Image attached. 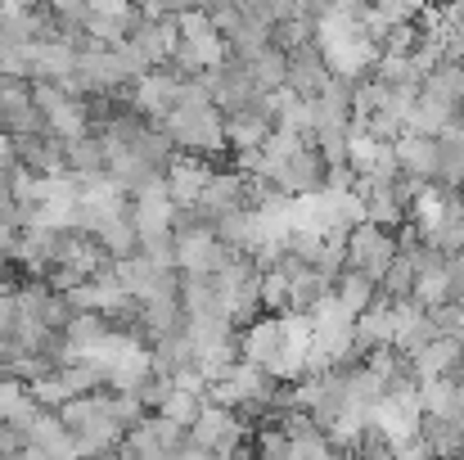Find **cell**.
<instances>
[{"instance_id": "1", "label": "cell", "mask_w": 464, "mask_h": 460, "mask_svg": "<svg viewBox=\"0 0 464 460\" xmlns=\"http://www.w3.org/2000/svg\"><path fill=\"white\" fill-rule=\"evenodd\" d=\"M329 77H334V68H329L320 41H303V45H294V50L285 54V86H289V95L315 100V95L329 86Z\"/></svg>"}, {"instance_id": "2", "label": "cell", "mask_w": 464, "mask_h": 460, "mask_svg": "<svg viewBox=\"0 0 464 460\" xmlns=\"http://www.w3.org/2000/svg\"><path fill=\"white\" fill-rule=\"evenodd\" d=\"M392 153H397V167L406 176H415L420 185H429L438 176V136H424V132H397L392 136Z\"/></svg>"}, {"instance_id": "3", "label": "cell", "mask_w": 464, "mask_h": 460, "mask_svg": "<svg viewBox=\"0 0 464 460\" xmlns=\"http://www.w3.org/2000/svg\"><path fill=\"white\" fill-rule=\"evenodd\" d=\"M374 289H379V285H374L361 267H343V271L334 276V299L347 307L352 316H361L365 307L374 303Z\"/></svg>"}, {"instance_id": "4", "label": "cell", "mask_w": 464, "mask_h": 460, "mask_svg": "<svg viewBox=\"0 0 464 460\" xmlns=\"http://www.w3.org/2000/svg\"><path fill=\"white\" fill-rule=\"evenodd\" d=\"M379 294H383L388 303H411V294H415V262H411L406 253H397V258L388 262V271H383V280H379Z\"/></svg>"}]
</instances>
